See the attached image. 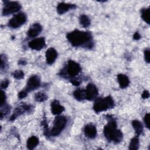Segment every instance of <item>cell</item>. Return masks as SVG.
Segmentation results:
<instances>
[{
    "label": "cell",
    "instance_id": "cell-1",
    "mask_svg": "<svg viewBox=\"0 0 150 150\" xmlns=\"http://www.w3.org/2000/svg\"><path fill=\"white\" fill-rule=\"evenodd\" d=\"M67 39L73 46H93L92 35L90 32L75 30L67 35Z\"/></svg>",
    "mask_w": 150,
    "mask_h": 150
},
{
    "label": "cell",
    "instance_id": "cell-2",
    "mask_svg": "<svg viewBox=\"0 0 150 150\" xmlns=\"http://www.w3.org/2000/svg\"><path fill=\"white\" fill-rule=\"evenodd\" d=\"M104 134L107 140L115 143L120 142L122 139V133L117 128L114 120L110 119L104 128Z\"/></svg>",
    "mask_w": 150,
    "mask_h": 150
},
{
    "label": "cell",
    "instance_id": "cell-3",
    "mask_svg": "<svg viewBox=\"0 0 150 150\" xmlns=\"http://www.w3.org/2000/svg\"><path fill=\"white\" fill-rule=\"evenodd\" d=\"M114 107V102L112 98L108 96L104 98H98L95 101L93 109L96 112H100Z\"/></svg>",
    "mask_w": 150,
    "mask_h": 150
},
{
    "label": "cell",
    "instance_id": "cell-4",
    "mask_svg": "<svg viewBox=\"0 0 150 150\" xmlns=\"http://www.w3.org/2000/svg\"><path fill=\"white\" fill-rule=\"evenodd\" d=\"M67 123V119L64 116H57L54 120L53 126L50 134L53 137L59 135L64 128Z\"/></svg>",
    "mask_w": 150,
    "mask_h": 150
},
{
    "label": "cell",
    "instance_id": "cell-5",
    "mask_svg": "<svg viewBox=\"0 0 150 150\" xmlns=\"http://www.w3.org/2000/svg\"><path fill=\"white\" fill-rule=\"evenodd\" d=\"M26 21V15L24 13H19L11 19L8 22V26L12 28H17L23 25Z\"/></svg>",
    "mask_w": 150,
    "mask_h": 150
},
{
    "label": "cell",
    "instance_id": "cell-6",
    "mask_svg": "<svg viewBox=\"0 0 150 150\" xmlns=\"http://www.w3.org/2000/svg\"><path fill=\"white\" fill-rule=\"evenodd\" d=\"M21 8V5L14 1H6L5 2V5L2 9V15H8L11 13H15L19 11Z\"/></svg>",
    "mask_w": 150,
    "mask_h": 150
},
{
    "label": "cell",
    "instance_id": "cell-7",
    "mask_svg": "<svg viewBox=\"0 0 150 150\" xmlns=\"http://www.w3.org/2000/svg\"><path fill=\"white\" fill-rule=\"evenodd\" d=\"M81 70V67L79 64L76 62L70 60L68 61L66 67V73L70 77H73L77 76Z\"/></svg>",
    "mask_w": 150,
    "mask_h": 150
},
{
    "label": "cell",
    "instance_id": "cell-8",
    "mask_svg": "<svg viewBox=\"0 0 150 150\" xmlns=\"http://www.w3.org/2000/svg\"><path fill=\"white\" fill-rule=\"evenodd\" d=\"M40 86V80L38 76L33 75L28 79L25 88L26 91H32L36 90Z\"/></svg>",
    "mask_w": 150,
    "mask_h": 150
},
{
    "label": "cell",
    "instance_id": "cell-9",
    "mask_svg": "<svg viewBox=\"0 0 150 150\" xmlns=\"http://www.w3.org/2000/svg\"><path fill=\"white\" fill-rule=\"evenodd\" d=\"M86 99L91 101L96 98L98 95V89L96 86L91 83H89L85 90Z\"/></svg>",
    "mask_w": 150,
    "mask_h": 150
},
{
    "label": "cell",
    "instance_id": "cell-10",
    "mask_svg": "<svg viewBox=\"0 0 150 150\" xmlns=\"http://www.w3.org/2000/svg\"><path fill=\"white\" fill-rule=\"evenodd\" d=\"M45 46V39L44 38H39L33 39L29 43V46L33 50H40Z\"/></svg>",
    "mask_w": 150,
    "mask_h": 150
},
{
    "label": "cell",
    "instance_id": "cell-11",
    "mask_svg": "<svg viewBox=\"0 0 150 150\" xmlns=\"http://www.w3.org/2000/svg\"><path fill=\"white\" fill-rule=\"evenodd\" d=\"M30 109H31V107L30 105H29L22 104L21 105H19V107H16V109L15 110L13 114L11 115L10 118V121H12L15 120L18 116L22 114L25 111H29Z\"/></svg>",
    "mask_w": 150,
    "mask_h": 150
},
{
    "label": "cell",
    "instance_id": "cell-12",
    "mask_svg": "<svg viewBox=\"0 0 150 150\" xmlns=\"http://www.w3.org/2000/svg\"><path fill=\"white\" fill-rule=\"evenodd\" d=\"M57 56L56 50L53 48H49L46 52V60L48 64H52Z\"/></svg>",
    "mask_w": 150,
    "mask_h": 150
},
{
    "label": "cell",
    "instance_id": "cell-13",
    "mask_svg": "<svg viewBox=\"0 0 150 150\" xmlns=\"http://www.w3.org/2000/svg\"><path fill=\"white\" fill-rule=\"evenodd\" d=\"M42 28L41 25L38 23H35L31 25L28 31V35L30 38H34L37 36L41 32Z\"/></svg>",
    "mask_w": 150,
    "mask_h": 150
},
{
    "label": "cell",
    "instance_id": "cell-14",
    "mask_svg": "<svg viewBox=\"0 0 150 150\" xmlns=\"http://www.w3.org/2000/svg\"><path fill=\"white\" fill-rule=\"evenodd\" d=\"M74 8H76V5L74 4L61 2L57 6V12L59 14L62 15L67 12L70 9H73Z\"/></svg>",
    "mask_w": 150,
    "mask_h": 150
},
{
    "label": "cell",
    "instance_id": "cell-15",
    "mask_svg": "<svg viewBox=\"0 0 150 150\" xmlns=\"http://www.w3.org/2000/svg\"><path fill=\"white\" fill-rule=\"evenodd\" d=\"M86 136L89 138H94L97 135V129L94 125L91 124L87 125L84 129Z\"/></svg>",
    "mask_w": 150,
    "mask_h": 150
},
{
    "label": "cell",
    "instance_id": "cell-16",
    "mask_svg": "<svg viewBox=\"0 0 150 150\" xmlns=\"http://www.w3.org/2000/svg\"><path fill=\"white\" fill-rule=\"evenodd\" d=\"M64 110L63 106L61 105L57 100H54L51 103V111L53 114L58 115Z\"/></svg>",
    "mask_w": 150,
    "mask_h": 150
},
{
    "label": "cell",
    "instance_id": "cell-17",
    "mask_svg": "<svg viewBox=\"0 0 150 150\" xmlns=\"http://www.w3.org/2000/svg\"><path fill=\"white\" fill-rule=\"evenodd\" d=\"M118 81L119 85L121 88H125L128 86L129 84V80L128 77L123 74H119L117 76Z\"/></svg>",
    "mask_w": 150,
    "mask_h": 150
},
{
    "label": "cell",
    "instance_id": "cell-18",
    "mask_svg": "<svg viewBox=\"0 0 150 150\" xmlns=\"http://www.w3.org/2000/svg\"><path fill=\"white\" fill-rule=\"evenodd\" d=\"M39 144V139L35 136L30 137L27 141L26 145L29 149H34Z\"/></svg>",
    "mask_w": 150,
    "mask_h": 150
},
{
    "label": "cell",
    "instance_id": "cell-19",
    "mask_svg": "<svg viewBox=\"0 0 150 150\" xmlns=\"http://www.w3.org/2000/svg\"><path fill=\"white\" fill-rule=\"evenodd\" d=\"M132 125L137 135H139L142 134L143 131V126L140 121L138 120H133L132 121Z\"/></svg>",
    "mask_w": 150,
    "mask_h": 150
},
{
    "label": "cell",
    "instance_id": "cell-20",
    "mask_svg": "<svg viewBox=\"0 0 150 150\" xmlns=\"http://www.w3.org/2000/svg\"><path fill=\"white\" fill-rule=\"evenodd\" d=\"M74 97L78 101H82L86 99V92L85 90L83 89H77L75 90L73 93Z\"/></svg>",
    "mask_w": 150,
    "mask_h": 150
},
{
    "label": "cell",
    "instance_id": "cell-21",
    "mask_svg": "<svg viewBox=\"0 0 150 150\" xmlns=\"http://www.w3.org/2000/svg\"><path fill=\"white\" fill-rule=\"evenodd\" d=\"M141 17L142 19L146 22L148 24L150 23V19H149V8H143L141 11Z\"/></svg>",
    "mask_w": 150,
    "mask_h": 150
},
{
    "label": "cell",
    "instance_id": "cell-22",
    "mask_svg": "<svg viewBox=\"0 0 150 150\" xmlns=\"http://www.w3.org/2000/svg\"><path fill=\"white\" fill-rule=\"evenodd\" d=\"M80 23L84 28H87L90 25V19L85 15H81L79 18Z\"/></svg>",
    "mask_w": 150,
    "mask_h": 150
},
{
    "label": "cell",
    "instance_id": "cell-23",
    "mask_svg": "<svg viewBox=\"0 0 150 150\" xmlns=\"http://www.w3.org/2000/svg\"><path fill=\"white\" fill-rule=\"evenodd\" d=\"M139 148V139L137 137H134L131 139L129 149L132 150H137Z\"/></svg>",
    "mask_w": 150,
    "mask_h": 150
},
{
    "label": "cell",
    "instance_id": "cell-24",
    "mask_svg": "<svg viewBox=\"0 0 150 150\" xmlns=\"http://www.w3.org/2000/svg\"><path fill=\"white\" fill-rule=\"evenodd\" d=\"M35 99L38 102H43L47 99V96L43 92H38L35 94Z\"/></svg>",
    "mask_w": 150,
    "mask_h": 150
},
{
    "label": "cell",
    "instance_id": "cell-25",
    "mask_svg": "<svg viewBox=\"0 0 150 150\" xmlns=\"http://www.w3.org/2000/svg\"><path fill=\"white\" fill-rule=\"evenodd\" d=\"M14 78L16 79H22V78H23L24 77V73L22 71V70H16L15 71L13 74H12Z\"/></svg>",
    "mask_w": 150,
    "mask_h": 150
},
{
    "label": "cell",
    "instance_id": "cell-26",
    "mask_svg": "<svg viewBox=\"0 0 150 150\" xmlns=\"http://www.w3.org/2000/svg\"><path fill=\"white\" fill-rule=\"evenodd\" d=\"M9 111V107L8 105H5L4 107H1V119L6 115L8 114V112Z\"/></svg>",
    "mask_w": 150,
    "mask_h": 150
},
{
    "label": "cell",
    "instance_id": "cell-27",
    "mask_svg": "<svg viewBox=\"0 0 150 150\" xmlns=\"http://www.w3.org/2000/svg\"><path fill=\"white\" fill-rule=\"evenodd\" d=\"M144 57L145 61L149 63L150 62V56H149V49H145L144 51Z\"/></svg>",
    "mask_w": 150,
    "mask_h": 150
},
{
    "label": "cell",
    "instance_id": "cell-28",
    "mask_svg": "<svg viewBox=\"0 0 150 150\" xmlns=\"http://www.w3.org/2000/svg\"><path fill=\"white\" fill-rule=\"evenodd\" d=\"M144 121L146 127L148 128H149V113H147L145 114V115L144 116Z\"/></svg>",
    "mask_w": 150,
    "mask_h": 150
},
{
    "label": "cell",
    "instance_id": "cell-29",
    "mask_svg": "<svg viewBox=\"0 0 150 150\" xmlns=\"http://www.w3.org/2000/svg\"><path fill=\"white\" fill-rule=\"evenodd\" d=\"M9 84V81L7 79L3 80L1 83V89L6 88L8 86Z\"/></svg>",
    "mask_w": 150,
    "mask_h": 150
},
{
    "label": "cell",
    "instance_id": "cell-30",
    "mask_svg": "<svg viewBox=\"0 0 150 150\" xmlns=\"http://www.w3.org/2000/svg\"><path fill=\"white\" fill-rule=\"evenodd\" d=\"M6 65V60H5V57L2 54L1 56V69H2L4 67H5Z\"/></svg>",
    "mask_w": 150,
    "mask_h": 150
},
{
    "label": "cell",
    "instance_id": "cell-31",
    "mask_svg": "<svg viewBox=\"0 0 150 150\" xmlns=\"http://www.w3.org/2000/svg\"><path fill=\"white\" fill-rule=\"evenodd\" d=\"M6 100V95L4 91L2 90L1 91V105H2L4 104Z\"/></svg>",
    "mask_w": 150,
    "mask_h": 150
},
{
    "label": "cell",
    "instance_id": "cell-32",
    "mask_svg": "<svg viewBox=\"0 0 150 150\" xmlns=\"http://www.w3.org/2000/svg\"><path fill=\"white\" fill-rule=\"evenodd\" d=\"M26 96H27V91H26L25 90L21 91V92H19V93H18V97H19L20 99H22V98H25V97H26Z\"/></svg>",
    "mask_w": 150,
    "mask_h": 150
},
{
    "label": "cell",
    "instance_id": "cell-33",
    "mask_svg": "<svg viewBox=\"0 0 150 150\" xmlns=\"http://www.w3.org/2000/svg\"><path fill=\"white\" fill-rule=\"evenodd\" d=\"M149 97V93L147 90L144 91V92L142 94V97L143 98H148Z\"/></svg>",
    "mask_w": 150,
    "mask_h": 150
},
{
    "label": "cell",
    "instance_id": "cell-34",
    "mask_svg": "<svg viewBox=\"0 0 150 150\" xmlns=\"http://www.w3.org/2000/svg\"><path fill=\"white\" fill-rule=\"evenodd\" d=\"M141 38V35H139V33L138 32H135L134 35H133V39L135 40H139Z\"/></svg>",
    "mask_w": 150,
    "mask_h": 150
},
{
    "label": "cell",
    "instance_id": "cell-35",
    "mask_svg": "<svg viewBox=\"0 0 150 150\" xmlns=\"http://www.w3.org/2000/svg\"><path fill=\"white\" fill-rule=\"evenodd\" d=\"M71 83L74 85V86H79L80 84V81L77 80H73L71 81Z\"/></svg>",
    "mask_w": 150,
    "mask_h": 150
},
{
    "label": "cell",
    "instance_id": "cell-36",
    "mask_svg": "<svg viewBox=\"0 0 150 150\" xmlns=\"http://www.w3.org/2000/svg\"><path fill=\"white\" fill-rule=\"evenodd\" d=\"M18 63L19 64H21V65H25L26 64V61L25 60H19V62H18Z\"/></svg>",
    "mask_w": 150,
    "mask_h": 150
}]
</instances>
